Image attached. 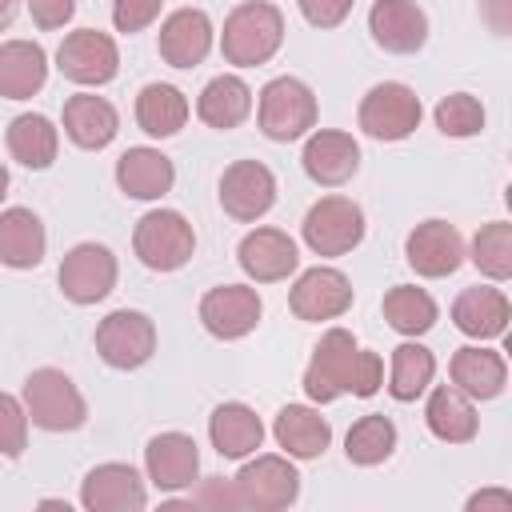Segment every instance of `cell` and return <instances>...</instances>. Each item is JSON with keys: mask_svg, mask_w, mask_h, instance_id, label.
<instances>
[{"mask_svg": "<svg viewBox=\"0 0 512 512\" xmlns=\"http://www.w3.org/2000/svg\"><path fill=\"white\" fill-rule=\"evenodd\" d=\"M384 384V360L364 352L348 328H328L304 368V392L316 404H332L336 396H376Z\"/></svg>", "mask_w": 512, "mask_h": 512, "instance_id": "obj_1", "label": "cell"}, {"mask_svg": "<svg viewBox=\"0 0 512 512\" xmlns=\"http://www.w3.org/2000/svg\"><path fill=\"white\" fill-rule=\"evenodd\" d=\"M284 44V16L268 0H248L228 12L224 32H220V52L236 68H256L276 56Z\"/></svg>", "mask_w": 512, "mask_h": 512, "instance_id": "obj_2", "label": "cell"}, {"mask_svg": "<svg viewBox=\"0 0 512 512\" xmlns=\"http://www.w3.org/2000/svg\"><path fill=\"white\" fill-rule=\"evenodd\" d=\"M24 412L44 432H76L88 420V404L80 388L60 368H36L24 380Z\"/></svg>", "mask_w": 512, "mask_h": 512, "instance_id": "obj_3", "label": "cell"}, {"mask_svg": "<svg viewBox=\"0 0 512 512\" xmlns=\"http://www.w3.org/2000/svg\"><path fill=\"white\" fill-rule=\"evenodd\" d=\"M256 120H260V132L268 140H300L308 136V128L316 124V96L304 80L296 76H276L260 88V100H256Z\"/></svg>", "mask_w": 512, "mask_h": 512, "instance_id": "obj_4", "label": "cell"}, {"mask_svg": "<svg viewBox=\"0 0 512 512\" xmlns=\"http://www.w3.org/2000/svg\"><path fill=\"white\" fill-rule=\"evenodd\" d=\"M132 248H136V256H140L144 268H152V272H176V268H184L192 260L196 232H192V224L180 212L156 208V212L140 216V224L132 232Z\"/></svg>", "mask_w": 512, "mask_h": 512, "instance_id": "obj_5", "label": "cell"}, {"mask_svg": "<svg viewBox=\"0 0 512 512\" xmlns=\"http://www.w3.org/2000/svg\"><path fill=\"white\" fill-rule=\"evenodd\" d=\"M236 500L240 508H256V512H280L300 496V472L292 468V456H256L248 460L236 480Z\"/></svg>", "mask_w": 512, "mask_h": 512, "instance_id": "obj_6", "label": "cell"}, {"mask_svg": "<svg viewBox=\"0 0 512 512\" xmlns=\"http://www.w3.org/2000/svg\"><path fill=\"white\" fill-rule=\"evenodd\" d=\"M300 232L316 256H344L364 240V212L348 196H324L308 208Z\"/></svg>", "mask_w": 512, "mask_h": 512, "instance_id": "obj_7", "label": "cell"}, {"mask_svg": "<svg viewBox=\"0 0 512 512\" xmlns=\"http://www.w3.org/2000/svg\"><path fill=\"white\" fill-rule=\"evenodd\" d=\"M96 352L120 372L140 368L156 352V324L136 308H116L96 324Z\"/></svg>", "mask_w": 512, "mask_h": 512, "instance_id": "obj_8", "label": "cell"}, {"mask_svg": "<svg viewBox=\"0 0 512 512\" xmlns=\"http://www.w3.org/2000/svg\"><path fill=\"white\" fill-rule=\"evenodd\" d=\"M56 68L60 76H68L72 84H88V88H100L108 84L116 72H120V52H116V40L108 32H96V28H76L60 40L56 48Z\"/></svg>", "mask_w": 512, "mask_h": 512, "instance_id": "obj_9", "label": "cell"}, {"mask_svg": "<svg viewBox=\"0 0 512 512\" xmlns=\"http://www.w3.org/2000/svg\"><path fill=\"white\" fill-rule=\"evenodd\" d=\"M420 116H424L420 96L408 84H396V80H384V84L368 88V96L360 100V128L372 140H404V136L416 132Z\"/></svg>", "mask_w": 512, "mask_h": 512, "instance_id": "obj_10", "label": "cell"}, {"mask_svg": "<svg viewBox=\"0 0 512 512\" xmlns=\"http://www.w3.org/2000/svg\"><path fill=\"white\" fill-rule=\"evenodd\" d=\"M276 204V176L260 160H236L220 176V208L232 220H260Z\"/></svg>", "mask_w": 512, "mask_h": 512, "instance_id": "obj_11", "label": "cell"}, {"mask_svg": "<svg viewBox=\"0 0 512 512\" xmlns=\"http://www.w3.org/2000/svg\"><path fill=\"white\" fill-rule=\"evenodd\" d=\"M288 308H292L300 320H312V324L336 320V316H344V312L352 308V284H348V276H344L340 268L316 264V268L300 272V280L292 284Z\"/></svg>", "mask_w": 512, "mask_h": 512, "instance_id": "obj_12", "label": "cell"}, {"mask_svg": "<svg viewBox=\"0 0 512 512\" xmlns=\"http://www.w3.org/2000/svg\"><path fill=\"white\" fill-rule=\"evenodd\" d=\"M116 284V256L104 244H76L60 260V292L72 304H96Z\"/></svg>", "mask_w": 512, "mask_h": 512, "instance_id": "obj_13", "label": "cell"}, {"mask_svg": "<svg viewBox=\"0 0 512 512\" xmlns=\"http://www.w3.org/2000/svg\"><path fill=\"white\" fill-rule=\"evenodd\" d=\"M200 324L216 340H240L260 324V296L248 284H220L200 300Z\"/></svg>", "mask_w": 512, "mask_h": 512, "instance_id": "obj_14", "label": "cell"}, {"mask_svg": "<svg viewBox=\"0 0 512 512\" xmlns=\"http://www.w3.org/2000/svg\"><path fill=\"white\" fill-rule=\"evenodd\" d=\"M80 504L88 512H140L148 488L132 464H96L80 484Z\"/></svg>", "mask_w": 512, "mask_h": 512, "instance_id": "obj_15", "label": "cell"}, {"mask_svg": "<svg viewBox=\"0 0 512 512\" xmlns=\"http://www.w3.org/2000/svg\"><path fill=\"white\" fill-rule=\"evenodd\" d=\"M368 32L384 52L412 56L428 40V16L416 0H376L368 12Z\"/></svg>", "mask_w": 512, "mask_h": 512, "instance_id": "obj_16", "label": "cell"}, {"mask_svg": "<svg viewBox=\"0 0 512 512\" xmlns=\"http://www.w3.org/2000/svg\"><path fill=\"white\" fill-rule=\"evenodd\" d=\"M236 260H240L244 276L256 280V284L288 280V276L296 272V264H300L296 240H292L288 232H280V228H252V232L240 240Z\"/></svg>", "mask_w": 512, "mask_h": 512, "instance_id": "obj_17", "label": "cell"}, {"mask_svg": "<svg viewBox=\"0 0 512 512\" xmlns=\"http://www.w3.org/2000/svg\"><path fill=\"white\" fill-rule=\"evenodd\" d=\"M408 264L416 268V276H428V280H440V276H452L464 260V240L460 232L448 224V220H424L408 232Z\"/></svg>", "mask_w": 512, "mask_h": 512, "instance_id": "obj_18", "label": "cell"}, {"mask_svg": "<svg viewBox=\"0 0 512 512\" xmlns=\"http://www.w3.org/2000/svg\"><path fill=\"white\" fill-rule=\"evenodd\" d=\"M144 468H148V480L160 492L192 488L196 484V472H200L196 440L184 436V432H160V436H152L148 448H144Z\"/></svg>", "mask_w": 512, "mask_h": 512, "instance_id": "obj_19", "label": "cell"}, {"mask_svg": "<svg viewBox=\"0 0 512 512\" xmlns=\"http://www.w3.org/2000/svg\"><path fill=\"white\" fill-rule=\"evenodd\" d=\"M300 164H304V172H308L316 184L336 188V184H344V180L356 176V168H360V144H356L348 132L324 128V132H312V136H308Z\"/></svg>", "mask_w": 512, "mask_h": 512, "instance_id": "obj_20", "label": "cell"}, {"mask_svg": "<svg viewBox=\"0 0 512 512\" xmlns=\"http://www.w3.org/2000/svg\"><path fill=\"white\" fill-rule=\"evenodd\" d=\"M212 48V20L200 8H176L160 24V56L172 68H196Z\"/></svg>", "mask_w": 512, "mask_h": 512, "instance_id": "obj_21", "label": "cell"}, {"mask_svg": "<svg viewBox=\"0 0 512 512\" xmlns=\"http://www.w3.org/2000/svg\"><path fill=\"white\" fill-rule=\"evenodd\" d=\"M508 296L500 288H488V284H476V288H464L456 300H452V324L472 336V340H496L508 332Z\"/></svg>", "mask_w": 512, "mask_h": 512, "instance_id": "obj_22", "label": "cell"}, {"mask_svg": "<svg viewBox=\"0 0 512 512\" xmlns=\"http://www.w3.org/2000/svg\"><path fill=\"white\" fill-rule=\"evenodd\" d=\"M64 132H68V140L76 148L96 152V148H108L116 140L120 116H116V108L104 96L80 92V96H68L64 100Z\"/></svg>", "mask_w": 512, "mask_h": 512, "instance_id": "obj_23", "label": "cell"}, {"mask_svg": "<svg viewBox=\"0 0 512 512\" xmlns=\"http://www.w3.org/2000/svg\"><path fill=\"white\" fill-rule=\"evenodd\" d=\"M172 180L176 168L160 148H128L116 160V184L132 200H160L164 192H172Z\"/></svg>", "mask_w": 512, "mask_h": 512, "instance_id": "obj_24", "label": "cell"}, {"mask_svg": "<svg viewBox=\"0 0 512 512\" xmlns=\"http://www.w3.org/2000/svg\"><path fill=\"white\" fill-rule=\"evenodd\" d=\"M448 372H452V384H456L464 396H472V400H492V396H500L504 384H508V364H504V356H500L496 348H480V344L456 348Z\"/></svg>", "mask_w": 512, "mask_h": 512, "instance_id": "obj_25", "label": "cell"}, {"mask_svg": "<svg viewBox=\"0 0 512 512\" xmlns=\"http://www.w3.org/2000/svg\"><path fill=\"white\" fill-rule=\"evenodd\" d=\"M272 436H276V444L292 460H316V456H324V448L332 440V428H328V420L316 408H308V404H284L276 412Z\"/></svg>", "mask_w": 512, "mask_h": 512, "instance_id": "obj_26", "label": "cell"}, {"mask_svg": "<svg viewBox=\"0 0 512 512\" xmlns=\"http://www.w3.org/2000/svg\"><path fill=\"white\" fill-rule=\"evenodd\" d=\"M48 80V56L36 40H4L0 44V96L28 100Z\"/></svg>", "mask_w": 512, "mask_h": 512, "instance_id": "obj_27", "label": "cell"}, {"mask_svg": "<svg viewBox=\"0 0 512 512\" xmlns=\"http://www.w3.org/2000/svg\"><path fill=\"white\" fill-rule=\"evenodd\" d=\"M424 420H428V432L444 444H468L480 428V416L472 408V396H464L456 384H440L432 388L428 404H424Z\"/></svg>", "mask_w": 512, "mask_h": 512, "instance_id": "obj_28", "label": "cell"}, {"mask_svg": "<svg viewBox=\"0 0 512 512\" xmlns=\"http://www.w3.org/2000/svg\"><path fill=\"white\" fill-rule=\"evenodd\" d=\"M208 440L212 448L224 456V460H244L260 448L264 440V424L260 416L248 408V404H220L212 416H208Z\"/></svg>", "mask_w": 512, "mask_h": 512, "instance_id": "obj_29", "label": "cell"}, {"mask_svg": "<svg viewBox=\"0 0 512 512\" xmlns=\"http://www.w3.org/2000/svg\"><path fill=\"white\" fill-rule=\"evenodd\" d=\"M48 236L32 208H4L0 212V264L4 268H36L44 260Z\"/></svg>", "mask_w": 512, "mask_h": 512, "instance_id": "obj_30", "label": "cell"}, {"mask_svg": "<svg viewBox=\"0 0 512 512\" xmlns=\"http://www.w3.org/2000/svg\"><path fill=\"white\" fill-rule=\"evenodd\" d=\"M252 112V88L240 80V76H216L204 84L200 100H196V116L208 124V128H236L244 124V116Z\"/></svg>", "mask_w": 512, "mask_h": 512, "instance_id": "obj_31", "label": "cell"}, {"mask_svg": "<svg viewBox=\"0 0 512 512\" xmlns=\"http://www.w3.org/2000/svg\"><path fill=\"white\" fill-rule=\"evenodd\" d=\"M184 120H188V100H184L180 88H172V84H144L140 88V96H136V124L148 136H156V140L176 136L184 128Z\"/></svg>", "mask_w": 512, "mask_h": 512, "instance_id": "obj_32", "label": "cell"}, {"mask_svg": "<svg viewBox=\"0 0 512 512\" xmlns=\"http://www.w3.org/2000/svg\"><path fill=\"white\" fill-rule=\"evenodd\" d=\"M4 140H8L12 160L24 164V168H48V164L56 160V148H60V136H56L52 120L40 116V112L16 116V120L8 124V136H4Z\"/></svg>", "mask_w": 512, "mask_h": 512, "instance_id": "obj_33", "label": "cell"}, {"mask_svg": "<svg viewBox=\"0 0 512 512\" xmlns=\"http://www.w3.org/2000/svg\"><path fill=\"white\" fill-rule=\"evenodd\" d=\"M384 320L400 336H424L436 324V300L416 284H396L384 292Z\"/></svg>", "mask_w": 512, "mask_h": 512, "instance_id": "obj_34", "label": "cell"}, {"mask_svg": "<svg viewBox=\"0 0 512 512\" xmlns=\"http://www.w3.org/2000/svg\"><path fill=\"white\" fill-rule=\"evenodd\" d=\"M432 376H436V356H432L424 344L408 340V344H400V348L392 352L388 392H392V400L408 404V400H416V396L432 384Z\"/></svg>", "mask_w": 512, "mask_h": 512, "instance_id": "obj_35", "label": "cell"}, {"mask_svg": "<svg viewBox=\"0 0 512 512\" xmlns=\"http://www.w3.org/2000/svg\"><path fill=\"white\" fill-rule=\"evenodd\" d=\"M392 448H396V424H392L388 416H380V412L360 416V420L348 428V436H344V452H348V460L360 464V468L384 464V460L392 456Z\"/></svg>", "mask_w": 512, "mask_h": 512, "instance_id": "obj_36", "label": "cell"}, {"mask_svg": "<svg viewBox=\"0 0 512 512\" xmlns=\"http://www.w3.org/2000/svg\"><path fill=\"white\" fill-rule=\"evenodd\" d=\"M472 264L488 280L512 276V224L508 220H492L472 236Z\"/></svg>", "mask_w": 512, "mask_h": 512, "instance_id": "obj_37", "label": "cell"}, {"mask_svg": "<svg viewBox=\"0 0 512 512\" xmlns=\"http://www.w3.org/2000/svg\"><path fill=\"white\" fill-rule=\"evenodd\" d=\"M436 128H440L444 136H456V140L476 136V132L484 128V108H480V100L468 96V92L444 96V100L436 104Z\"/></svg>", "mask_w": 512, "mask_h": 512, "instance_id": "obj_38", "label": "cell"}, {"mask_svg": "<svg viewBox=\"0 0 512 512\" xmlns=\"http://www.w3.org/2000/svg\"><path fill=\"white\" fill-rule=\"evenodd\" d=\"M28 448V412L16 396L0 392V456L16 460Z\"/></svg>", "mask_w": 512, "mask_h": 512, "instance_id": "obj_39", "label": "cell"}, {"mask_svg": "<svg viewBox=\"0 0 512 512\" xmlns=\"http://www.w3.org/2000/svg\"><path fill=\"white\" fill-rule=\"evenodd\" d=\"M164 0H112V24L116 32H140L160 16Z\"/></svg>", "mask_w": 512, "mask_h": 512, "instance_id": "obj_40", "label": "cell"}, {"mask_svg": "<svg viewBox=\"0 0 512 512\" xmlns=\"http://www.w3.org/2000/svg\"><path fill=\"white\" fill-rule=\"evenodd\" d=\"M296 4L312 28H336V24H344V16L352 12L356 0H296Z\"/></svg>", "mask_w": 512, "mask_h": 512, "instance_id": "obj_41", "label": "cell"}, {"mask_svg": "<svg viewBox=\"0 0 512 512\" xmlns=\"http://www.w3.org/2000/svg\"><path fill=\"white\" fill-rule=\"evenodd\" d=\"M28 12L36 20V28L52 32V28H64L76 12V0H28Z\"/></svg>", "mask_w": 512, "mask_h": 512, "instance_id": "obj_42", "label": "cell"}, {"mask_svg": "<svg viewBox=\"0 0 512 512\" xmlns=\"http://www.w3.org/2000/svg\"><path fill=\"white\" fill-rule=\"evenodd\" d=\"M192 504H216V508H240V500H236V488L232 484H224V480H208L196 496H192Z\"/></svg>", "mask_w": 512, "mask_h": 512, "instance_id": "obj_43", "label": "cell"}, {"mask_svg": "<svg viewBox=\"0 0 512 512\" xmlns=\"http://www.w3.org/2000/svg\"><path fill=\"white\" fill-rule=\"evenodd\" d=\"M468 512H512V492L504 488H484L468 496Z\"/></svg>", "mask_w": 512, "mask_h": 512, "instance_id": "obj_44", "label": "cell"}, {"mask_svg": "<svg viewBox=\"0 0 512 512\" xmlns=\"http://www.w3.org/2000/svg\"><path fill=\"white\" fill-rule=\"evenodd\" d=\"M16 8H20V0H0V32L16 20Z\"/></svg>", "mask_w": 512, "mask_h": 512, "instance_id": "obj_45", "label": "cell"}]
</instances>
